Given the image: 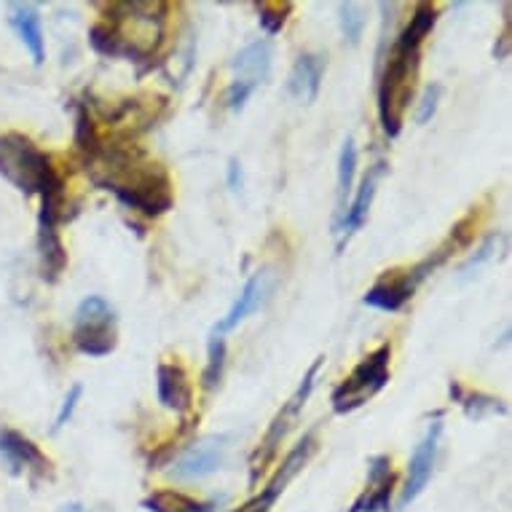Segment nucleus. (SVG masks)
<instances>
[{"label": "nucleus", "instance_id": "nucleus-1", "mask_svg": "<svg viewBox=\"0 0 512 512\" xmlns=\"http://www.w3.org/2000/svg\"><path fill=\"white\" fill-rule=\"evenodd\" d=\"M102 169L108 177H100L97 185H105L132 210L161 215L175 202L172 180L161 164H137L129 153H110Z\"/></svg>", "mask_w": 512, "mask_h": 512}, {"label": "nucleus", "instance_id": "nucleus-2", "mask_svg": "<svg viewBox=\"0 0 512 512\" xmlns=\"http://www.w3.org/2000/svg\"><path fill=\"white\" fill-rule=\"evenodd\" d=\"M0 175L17 185L25 196L46 194L51 188L65 185L57 169L51 167L49 156L38 151L25 135L0 137Z\"/></svg>", "mask_w": 512, "mask_h": 512}, {"label": "nucleus", "instance_id": "nucleus-3", "mask_svg": "<svg viewBox=\"0 0 512 512\" xmlns=\"http://www.w3.org/2000/svg\"><path fill=\"white\" fill-rule=\"evenodd\" d=\"M416 57L419 51H405L395 46L378 84V118L387 137H397L403 129V113L405 105L411 102L413 76H416Z\"/></svg>", "mask_w": 512, "mask_h": 512}, {"label": "nucleus", "instance_id": "nucleus-4", "mask_svg": "<svg viewBox=\"0 0 512 512\" xmlns=\"http://www.w3.org/2000/svg\"><path fill=\"white\" fill-rule=\"evenodd\" d=\"M389 360H392V346L381 344L376 352H370L365 360L352 370V376L333 392V411L352 413L376 397L389 381Z\"/></svg>", "mask_w": 512, "mask_h": 512}, {"label": "nucleus", "instance_id": "nucleus-5", "mask_svg": "<svg viewBox=\"0 0 512 512\" xmlns=\"http://www.w3.org/2000/svg\"><path fill=\"white\" fill-rule=\"evenodd\" d=\"M73 341L89 357H105L116 349V311L102 295H89L81 301Z\"/></svg>", "mask_w": 512, "mask_h": 512}, {"label": "nucleus", "instance_id": "nucleus-6", "mask_svg": "<svg viewBox=\"0 0 512 512\" xmlns=\"http://www.w3.org/2000/svg\"><path fill=\"white\" fill-rule=\"evenodd\" d=\"M41 218H38V252H41L43 279L57 282L68 269V250L59 236V218H62V204H65V188H54L43 194Z\"/></svg>", "mask_w": 512, "mask_h": 512}, {"label": "nucleus", "instance_id": "nucleus-7", "mask_svg": "<svg viewBox=\"0 0 512 512\" xmlns=\"http://www.w3.org/2000/svg\"><path fill=\"white\" fill-rule=\"evenodd\" d=\"M322 362H325V357H317V360L311 362V368L306 370L301 387L295 389V395L290 397V400L285 403V408L277 413V419L271 421V427H269V432H266V437H263L261 448H258V451H255V456H252V483L258 480V472H261L263 467L271 462V459H274L277 448L282 445V440H285V435L295 424V419H298V413L303 411V405H306V400H309V395H311V389H314V378H317L319 368H322Z\"/></svg>", "mask_w": 512, "mask_h": 512}, {"label": "nucleus", "instance_id": "nucleus-8", "mask_svg": "<svg viewBox=\"0 0 512 512\" xmlns=\"http://www.w3.org/2000/svg\"><path fill=\"white\" fill-rule=\"evenodd\" d=\"M228 454V437L226 435H212L202 437L185 448L183 454L177 456L172 470H169V478L175 480H199L207 478L212 472H218L226 462Z\"/></svg>", "mask_w": 512, "mask_h": 512}, {"label": "nucleus", "instance_id": "nucleus-9", "mask_svg": "<svg viewBox=\"0 0 512 512\" xmlns=\"http://www.w3.org/2000/svg\"><path fill=\"white\" fill-rule=\"evenodd\" d=\"M440 435H443V421H432L427 435L421 437V443L413 451L411 464H408V480H405L403 496H400V507H408L427 488L429 480H432V472H435L437 462V448H440Z\"/></svg>", "mask_w": 512, "mask_h": 512}, {"label": "nucleus", "instance_id": "nucleus-10", "mask_svg": "<svg viewBox=\"0 0 512 512\" xmlns=\"http://www.w3.org/2000/svg\"><path fill=\"white\" fill-rule=\"evenodd\" d=\"M271 285H274V279H271L269 271H258V274H252V277L247 279V285L242 287L239 298L234 301V306L228 309L226 317L220 319L218 325L212 328V336L223 338L228 330H234L239 322H244V319L250 317L252 311L261 309L263 303H266V298H269Z\"/></svg>", "mask_w": 512, "mask_h": 512}, {"label": "nucleus", "instance_id": "nucleus-11", "mask_svg": "<svg viewBox=\"0 0 512 512\" xmlns=\"http://www.w3.org/2000/svg\"><path fill=\"white\" fill-rule=\"evenodd\" d=\"M156 389H159V403L167 411L188 413L194 405V387L191 378L177 362H159L156 368Z\"/></svg>", "mask_w": 512, "mask_h": 512}, {"label": "nucleus", "instance_id": "nucleus-12", "mask_svg": "<svg viewBox=\"0 0 512 512\" xmlns=\"http://www.w3.org/2000/svg\"><path fill=\"white\" fill-rule=\"evenodd\" d=\"M0 459L9 464L14 472H46L49 459L41 454V448L30 437L19 435L14 429H0Z\"/></svg>", "mask_w": 512, "mask_h": 512}, {"label": "nucleus", "instance_id": "nucleus-13", "mask_svg": "<svg viewBox=\"0 0 512 512\" xmlns=\"http://www.w3.org/2000/svg\"><path fill=\"white\" fill-rule=\"evenodd\" d=\"M419 285H421L419 279L413 277V271L408 269L403 271V274H392V277L376 282V285L370 287L368 293H365L362 301L368 303V306H373V309L397 311L411 301Z\"/></svg>", "mask_w": 512, "mask_h": 512}, {"label": "nucleus", "instance_id": "nucleus-14", "mask_svg": "<svg viewBox=\"0 0 512 512\" xmlns=\"http://www.w3.org/2000/svg\"><path fill=\"white\" fill-rule=\"evenodd\" d=\"M325 76V57L322 54H301L295 59L290 78H287V94L298 102H314L319 94V84Z\"/></svg>", "mask_w": 512, "mask_h": 512}, {"label": "nucleus", "instance_id": "nucleus-15", "mask_svg": "<svg viewBox=\"0 0 512 512\" xmlns=\"http://www.w3.org/2000/svg\"><path fill=\"white\" fill-rule=\"evenodd\" d=\"M271 57H274V51H271L269 41H255L250 46H244L234 59H231V68H234L236 78L234 81H242V84L258 86L269 78L271 73Z\"/></svg>", "mask_w": 512, "mask_h": 512}, {"label": "nucleus", "instance_id": "nucleus-16", "mask_svg": "<svg viewBox=\"0 0 512 512\" xmlns=\"http://www.w3.org/2000/svg\"><path fill=\"white\" fill-rule=\"evenodd\" d=\"M314 448H317V445H314V435L309 432V435L303 437L301 443L295 445L293 451L287 454V459L282 462V467L277 470V475L269 480V486L263 488L261 499H258L263 507H271V504L277 502V496L282 494L287 486H290V480H293L295 475L303 470V467H306V462H309L311 454H314Z\"/></svg>", "mask_w": 512, "mask_h": 512}, {"label": "nucleus", "instance_id": "nucleus-17", "mask_svg": "<svg viewBox=\"0 0 512 512\" xmlns=\"http://www.w3.org/2000/svg\"><path fill=\"white\" fill-rule=\"evenodd\" d=\"M381 169H384V164H376V167L370 169L368 175H365V180H362L360 191H357V196L352 199V204L346 207V215L344 220H341V234H344V239L357 234V231L362 228V223L368 220L370 204H373V196H376Z\"/></svg>", "mask_w": 512, "mask_h": 512}, {"label": "nucleus", "instance_id": "nucleus-18", "mask_svg": "<svg viewBox=\"0 0 512 512\" xmlns=\"http://www.w3.org/2000/svg\"><path fill=\"white\" fill-rule=\"evenodd\" d=\"M11 25L19 33L27 51L33 54L35 65H43V59H46V41H43V27L38 11L33 6H11Z\"/></svg>", "mask_w": 512, "mask_h": 512}, {"label": "nucleus", "instance_id": "nucleus-19", "mask_svg": "<svg viewBox=\"0 0 512 512\" xmlns=\"http://www.w3.org/2000/svg\"><path fill=\"white\" fill-rule=\"evenodd\" d=\"M435 22H437V6H432V3H419L416 11H413L411 25L405 27L403 33H400L395 46L405 51H419L421 41L432 33Z\"/></svg>", "mask_w": 512, "mask_h": 512}, {"label": "nucleus", "instance_id": "nucleus-20", "mask_svg": "<svg viewBox=\"0 0 512 512\" xmlns=\"http://www.w3.org/2000/svg\"><path fill=\"white\" fill-rule=\"evenodd\" d=\"M145 507L151 512H215L207 502H196L191 496L177 494V491H156L145 499Z\"/></svg>", "mask_w": 512, "mask_h": 512}, {"label": "nucleus", "instance_id": "nucleus-21", "mask_svg": "<svg viewBox=\"0 0 512 512\" xmlns=\"http://www.w3.org/2000/svg\"><path fill=\"white\" fill-rule=\"evenodd\" d=\"M223 365H226V341L220 336H210V360H207V368H204L202 376V387L207 392H212L220 384Z\"/></svg>", "mask_w": 512, "mask_h": 512}, {"label": "nucleus", "instance_id": "nucleus-22", "mask_svg": "<svg viewBox=\"0 0 512 512\" xmlns=\"http://www.w3.org/2000/svg\"><path fill=\"white\" fill-rule=\"evenodd\" d=\"M290 11H293V3H279V0L258 3V19H261V27L269 35H277L279 30L285 27Z\"/></svg>", "mask_w": 512, "mask_h": 512}, {"label": "nucleus", "instance_id": "nucleus-23", "mask_svg": "<svg viewBox=\"0 0 512 512\" xmlns=\"http://www.w3.org/2000/svg\"><path fill=\"white\" fill-rule=\"evenodd\" d=\"M354 172H357V148H354V140L349 137L344 148H341V159H338V196H341V202L352 191Z\"/></svg>", "mask_w": 512, "mask_h": 512}, {"label": "nucleus", "instance_id": "nucleus-24", "mask_svg": "<svg viewBox=\"0 0 512 512\" xmlns=\"http://www.w3.org/2000/svg\"><path fill=\"white\" fill-rule=\"evenodd\" d=\"M341 30H344L346 41L357 46L362 38V30H365V11L357 3H341Z\"/></svg>", "mask_w": 512, "mask_h": 512}, {"label": "nucleus", "instance_id": "nucleus-25", "mask_svg": "<svg viewBox=\"0 0 512 512\" xmlns=\"http://www.w3.org/2000/svg\"><path fill=\"white\" fill-rule=\"evenodd\" d=\"M459 403L464 405V413L470 416V419H483L486 413H507V408H504L499 400H494V397H486V395H470L464 397Z\"/></svg>", "mask_w": 512, "mask_h": 512}, {"label": "nucleus", "instance_id": "nucleus-26", "mask_svg": "<svg viewBox=\"0 0 512 512\" xmlns=\"http://www.w3.org/2000/svg\"><path fill=\"white\" fill-rule=\"evenodd\" d=\"M76 145L84 153H89V156L97 151V137H94L92 118H89V110H86L84 105H78L76 113Z\"/></svg>", "mask_w": 512, "mask_h": 512}, {"label": "nucleus", "instance_id": "nucleus-27", "mask_svg": "<svg viewBox=\"0 0 512 512\" xmlns=\"http://www.w3.org/2000/svg\"><path fill=\"white\" fill-rule=\"evenodd\" d=\"M440 84H429L427 89H424V94H421V102H419V110H416V121L419 124H427L429 118L435 116L437 110V102H440Z\"/></svg>", "mask_w": 512, "mask_h": 512}, {"label": "nucleus", "instance_id": "nucleus-28", "mask_svg": "<svg viewBox=\"0 0 512 512\" xmlns=\"http://www.w3.org/2000/svg\"><path fill=\"white\" fill-rule=\"evenodd\" d=\"M392 478V459L389 456H373L368 462V486L376 488Z\"/></svg>", "mask_w": 512, "mask_h": 512}, {"label": "nucleus", "instance_id": "nucleus-29", "mask_svg": "<svg viewBox=\"0 0 512 512\" xmlns=\"http://www.w3.org/2000/svg\"><path fill=\"white\" fill-rule=\"evenodd\" d=\"M499 239H502V236H499V234H491V236H488L486 242H483V247H480V250H478V255H472L470 261L464 263V266H462V274H470V271H478L480 266H483V263L491 261V258H494L496 244H499Z\"/></svg>", "mask_w": 512, "mask_h": 512}, {"label": "nucleus", "instance_id": "nucleus-30", "mask_svg": "<svg viewBox=\"0 0 512 512\" xmlns=\"http://www.w3.org/2000/svg\"><path fill=\"white\" fill-rule=\"evenodd\" d=\"M81 395H84V387L81 384H73L68 392V397H65V403H62V408H59V416L57 421H54V432H59V429L65 427L70 419H73V411H76L78 400H81Z\"/></svg>", "mask_w": 512, "mask_h": 512}, {"label": "nucleus", "instance_id": "nucleus-31", "mask_svg": "<svg viewBox=\"0 0 512 512\" xmlns=\"http://www.w3.org/2000/svg\"><path fill=\"white\" fill-rule=\"evenodd\" d=\"M252 92H255V86L242 84V81H234V84L228 86V94H226L228 108H231V110H242L244 102H247L252 97Z\"/></svg>", "mask_w": 512, "mask_h": 512}, {"label": "nucleus", "instance_id": "nucleus-32", "mask_svg": "<svg viewBox=\"0 0 512 512\" xmlns=\"http://www.w3.org/2000/svg\"><path fill=\"white\" fill-rule=\"evenodd\" d=\"M228 185L231 191H242V164L236 159L228 161Z\"/></svg>", "mask_w": 512, "mask_h": 512}, {"label": "nucleus", "instance_id": "nucleus-33", "mask_svg": "<svg viewBox=\"0 0 512 512\" xmlns=\"http://www.w3.org/2000/svg\"><path fill=\"white\" fill-rule=\"evenodd\" d=\"M242 512H269V507H263L261 502H255V504H247Z\"/></svg>", "mask_w": 512, "mask_h": 512}, {"label": "nucleus", "instance_id": "nucleus-34", "mask_svg": "<svg viewBox=\"0 0 512 512\" xmlns=\"http://www.w3.org/2000/svg\"><path fill=\"white\" fill-rule=\"evenodd\" d=\"M62 512H81V507H65Z\"/></svg>", "mask_w": 512, "mask_h": 512}]
</instances>
